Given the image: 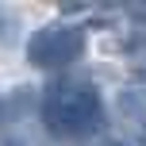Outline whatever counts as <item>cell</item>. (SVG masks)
Segmentation results:
<instances>
[{
    "mask_svg": "<svg viewBox=\"0 0 146 146\" xmlns=\"http://www.w3.org/2000/svg\"><path fill=\"white\" fill-rule=\"evenodd\" d=\"M127 12H131V15H139V19H146V4H131Z\"/></svg>",
    "mask_w": 146,
    "mask_h": 146,
    "instance_id": "3957f363",
    "label": "cell"
},
{
    "mask_svg": "<svg viewBox=\"0 0 146 146\" xmlns=\"http://www.w3.org/2000/svg\"><path fill=\"white\" fill-rule=\"evenodd\" d=\"M100 146H127V142H123V139H104Z\"/></svg>",
    "mask_w": 146,
    "mask_h": 146,
    "instance_id": "277c9868",
    "label": "cell"
},
{
    "mask_svg": "<svg viewBox=\"0 0 146 146\" xmlns=\"http://www.w3.org/2000/svg\"><path fill=\"white\" fill-rule=\"evenodd\" d=\"M42 123L58 139H85L104 127V100L88 81H58L42 92Z\"/></svg>",
    "mask_w": 146,
    "mask_h": 146,
    "instance_id": "6da1fadb",
    "label": "cell"
},
{
    "mask_svg": "<svg viewBox=\"0 0 146 146\" xmlns=\"http://www.w3.org/2000/svg\"><path fill=\"white\" fill-rule=\"evenodd\" d=\"M85 54V31L77 23H46L27 38V62L38 69H62Z\"/></svg>",
    "mask_w": 146,
    "mask_h": 146,
    "instance_id": "7a4b0ae2",
    "label": "cell"
}]
</instances>
